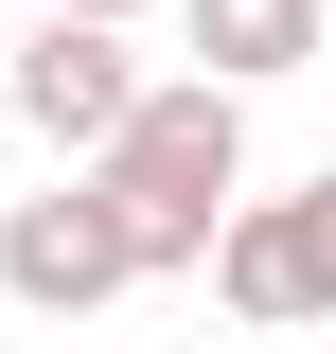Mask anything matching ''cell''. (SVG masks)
<instances>
[{"label":"cell","instance_id":"obj_3","mask_svg":"<svg viewBox=\"0 0 336 354\" xmlns=\"http://www.w3.org/2000/svg\"><path fill=\"white\" fill-rule=\"evenodd\" d=\"M212 301L248 319V337H301V319H336V177H301V195H248V213L212 230Z\"/></svg>","mask_w":336,"mask_h":354},{"label":"cell","instance_id":"obj_5","mask_svg":"<svg viewBox=\"0 0 336 354\" xmlns=\"http://www.w3.org/2000/svg\"><path fill=\"white\" fill-rule=\"evenodd\" d=\"M319 18H336V0H177L195 71H230V88H283V71H319Z\"/></svg>","mask_w":336,"mask_h":354},{"label":"cell","instance_id":"obj_6","mask_svg":"<svg viewBox=\"0 0 336 354\" xmlns=\"http://www.w3.org/2000/svg\"><path fill=\"white\" fill-rule=\"evenodd\" d=\"M53 18H124V36H142V0H53Z\"/></svg>","mask_w":336,"mask_h":354},{"label":"cell","instance_id":"obj_1","mask_svg":"<svg viewBox=\"0 0 336 354\" xmlns=\"http://www.w3.org/2000/svg\"><path fill=\"white\" fill-rule=\"evenodd\" d=\"M106 195H124V230H142V266H212V230L248 213V88L230 71H177V88H142V124L106 142Z\"/></svg>","mask_w":336,"mask_h":354},{"label":"cell","instance_id":"obj_4","mask_svg":"<svg viewBox=\"0 0 336 354\" xmlns=\"http://www.w3.org/2000/svg\"><path fill=\"white\" fill-rule=\"evenodd\" d=\"M142 53H124V18H36V36H18V124L36 142H71V160H106V142L142 124Z\"/></svg>","mask_w":336,"mask_h":354},{"label":"cell","instance_id":"obj_2","mask_svg":"<svg viewBox=\"0 0 336 354\" xmlns=\"http://www.w3.org/2000/svg\"><path fill=\"white\" fill-rule=\"evenodd\" d=\"M124 283H160V266H142V230H124V195H106V177H53V195H18V213H0V301L18 319H88V301H124Z\"/></svg>","mask_w":336,"mask_h":354}]
</instances>
